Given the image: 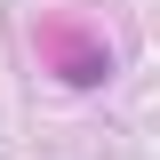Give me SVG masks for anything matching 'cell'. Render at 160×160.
<instances>
[]
</instances>
